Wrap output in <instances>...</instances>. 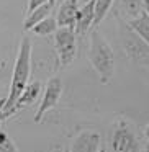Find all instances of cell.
<instances>
[{"mask_svg":"<svg viewBox=\"0 0 149 152\" xmlns=\"http://www.w3.org/2000/svg\"><path fill=\"white\" fill-rule=\"evenodd\" d=\"M31 75V41L28 36H23L20 41V49H18L17 59L13 66V75L10 82V90L7 95V102L2 113V121L10 118L17 113V102L20 98L21 92L28 85V79Z\"/></svg>","mask_w":149,"mask_h":152,"instance_id":"6da1fadb","label":"cell"},{"mask_svg":"<svg viewBox=\"0 0 149 152\" xmlns=\"http://www.w3.org/2000/svg\"><path fill=\"white\" fill-rule=\"evenodd\" d=\"M87 57H89L92 67L98 74L100 83H108L115 74V53L110 43L103 38L102 33L93 28L90 31V41L89 49H87Z\"/></svg>","mask_w":149,"mask_h":152,"instance_id":"7a4b0ae2","label":"cell"},{"mask_svg":"<svg viewBox=\"0 0 149 152\" xmlns=\"http://www.w3.org/2000/svg\"><path fill=\"white\" fill-rule=\"evenodd\" d=\"M120 38L125 54L129 57V61L149 69V44L128 23L123 21L120 23Z\"/></svg>","mask_w":149,"mask_h":152,"instance_id":"3957f363","label":"cell"},{"mask_svg":"<svg viewBox=\"0 0 149 152\" xmlns=\"http://www.w3.org/2000/svg\"><path fill=\"white\" fill-rule=\"evenodd\" d=\"M112 152H139V141L126 119H118L113 124L110 137Z\"/></svg>","mask_w":149,"mask_h":152,"instance_id":"277c9868","label":"cell"},{"mask_svg":"<svg viewBox=\"0 0 149 152\" xmlns=\"http://www.w3.org/2000/svg\"><path fill=\"white\" fill-rule=\"evenodd\" d=\"M54 48L57 53L61 67H67L74 62L77 54V34L67 26H59L54 33Z\"/></svg>","mask_w":149,"mask_h":152,"instance_id":"5b68a950","label":"cell"},{"mask_svg":"<svg viewBox=\"0 0 149 152\" xmlns=\"http://www.w3.org/2000/svg\"><path fill=\"white\" fill-rule=\"evenodd\" d=\"M61 95H62V80L59 77H51L46 83V88H44L43 102L40 105V110L34 115V123H41L44 113H48L51 108H54L59 103Z\"/></svg>","mask_w":149,"mask_h":152,"instance_id":"8992f818","label":"cell"},{"mask_svg":"<svg viewBox=\"0 0 149 152\" xmlns=\"http://www.w3.org/2000/svg\"><path fill=\"white\" fill-rule=\"evenodd\" d=\"M70 152H98L100 149V134L97 131H82L74 137L70 144Z\"/></svg>","mask_w":149,"mask_h":152,"instance_id":"52a82bcc","label":"cell"},{"mask_svg":"<svg viewBox=\"0 0 149 152\" xmlns=\"http://www.w3.org/2000/svg\"><path fill=\"white\" fill-rule=\"evenodd\" d=\"M93 21H95V2L89 0L79 8L76 20V30H74L77 36H85L87 31L93 26Z\"/></svg>","mask_w":149,"mask_h":152,"instance_id":"ba28073f","label":"cell"},{"mask_svg":"<svg viewBox=\"0 0 149 152\" xmlns=\"http://www.w3.org/2000/svg\"><path fill=\"white\" fill-rule=\"evenodd\" d=\"M79 0H64L57 10V26H67L70 30H76V20L79 13Z\"/></svg>","mask_w":149,"mask_h":152,"instance_id":"9c48e42d","label":"cell"},{"mask_svg":"<svg viewBox=\"0 0 149 152\" xmlns=\"http://www.w3.org/2000/svg\"><path fill=\"white\" fill-rule=\"evenodd\" d=\"M40 92H41V82L40 80H34V82L28 83V85L25 87V90L21 92L18 102H17V111L33 105V103L36 102V98L40 96Z\"/></svg>","mask_w":149,"mask_h":152,"instance_id":"30bf717a","label":"cell"},{"mask_svg":"<svg viewBox=\"0 0 149 152\" xmlns=\"http://www.w3.org/2000/svg\"><path fill=\"white\" fill-rule=\"evenodd\" d=\"M51 10H53V5H51L49 2H48V4H44V5H41V7L34 8L33 12H30V13L26 15V20H25V23H23L25 31L33 30V28L36 26V25L40 23V21H43L46 17H49Z\"/></svg>","mask_w":149,"mask_h":152,"instance_id":"8fae6325","label":"cell"},{"mask_svg":"<svg viewBox=\"0 0 149 152\" xmlns=\"http://www.w3.org/2000/svg\"><path fill=\"white\" fill-rule=\"evenodd\" d=\"M128 25L149 44V15L146 13H139L138 17H133L128 21Z\"/></svg>","mask_w":149,"mask_h":152,"instance_id":"7c38bea8","label":"cell"},{"mask_svg":"<svg viewBox=\"0 0 149 152\" xmlns=\"http://www.w3.org/2000/svg\"><path fill=\"white\" fill-rule=\"evenodd\" d=\"M57 28H59V26H57L56 18L46 17L43 21H40V23L33 28V33L38 34V36H48V34H51V33H56Z\"/></svg>","mask_w":149,"mask_h":152,"instance_id":"4fadbf2b","label":"cell"},{"mask_svg":"<svg viewBox=\"0 0 149 152\" xmlns=\"http://www.w3.org/2000/svg\"><path fill=\"white\" fill-rule=\"evenodd\" d=\"M93 2H95V21H93V28H97L103 21V18L108 15V12L115 0H93Z\"/></svg>","mask_w":149,"mask_h":152,"instance_id":"5bb4252c","label":"cell"},{"mask_svg":"<svg viewBox=\"0 0 149 152\" xmlns=\"http://www.w3.org/2000/svg\"><path fill=\"white\" fill-rule=\"evenodd\" d=\"M0 152H20L17 144L12 141L5 131H0Z\"/></svg>","mask_w":149,"mask_h":152,"instance_id":"9a60e30c","label":"cell"},{"mask_svg":"<svg viewBox=\"0 0 149 152\" xmlns=\"http://www.w3.org/2000/svg\"><path fill=\"white\" fill-rule=\"evenodd\" d=\"M125 12L129 17H138L141 13V7H142V0H121Z\"/></svg>","mask_w":149,"mask_h":152,"instance_id":"2e32d148","label":"cell"},{"mask_svg":"<svg viewBox=\"0 0 149 152\" xmlns=\"http://www.w3.org/2000/svg\"><path fill=\"white\" fill-rule=\"evenodd\" d=\"M48 2H49V0H28V13H30V12H33L34 8L41 7V5L48 4Z\"/></svg>","mask_w":149,"mask_h":152,"instance_id":"e0dca14e","label":"cell"},{"mask_svg":"<svg viewBox=\"0 0 149 152\" xmlns=\"http://www.w3.org/2000/svg\"><path fill=\"white\" fill-rule=\"evenodd\" d=\"M142 7H144V12L149 15V0H142Z\"/></svg>","mask_w":149,"mask_h":152,"instance_id":"ac0fdd59","label":"cell"},{"mask_svg":"<svg viewBox=\"0 0 149 152\" xmlns=\"http://www.w3.org/2000/svg\"><path fill=\"white\" fill-rule=\"evenodd\" d=\"M144 136H146V137L149 139V124L146 126V129H144Z\"/></svg>","mask_w":149,"mask_h":152,"instance_id":"d6986e66","label":"cell"},{"mask_svg":"<svg viewBox=\"0 0 149 152\" xmlns=\"http://www.w3.org/2000/svg\"><path fill=\"white\" fill-rule=\"evenodd\" d=\"M144 152H149V141L146 142V147H144Z\"/></svg>","mask_w":149,"mask_h":152,"instance_id":"ffe728a7","label":"cell"},{"mask_svg":"<svg viewBox=\"0 0 149 152\" xmlns=\"http://www.w3.org/2000/svg\"><path fill=\"white\" fill-rule=\"evenodd\" d=\"M49 4H51V5H53V7H54V5H56V0H49Z\"/></svg>","mask_w":149,"mask_h":152,"instance_id":"44dd1931","label":"cell"},{"mask_svg":"<svg viewBox=\"0 0 149 152\" xmlns=\"http://www.w3.org/2000/svg\"><path fill=\"white\" fill-rule=\"evenodd\" d=\"M62 152H70V149H67V147H66V149H62Z\"/></svg>","mask_w":149,"mask_h":152,"instance_id":"7402d4cb","label":"cell"},{"mask_svg":"<svg viewBox=\"0 0 149 152\" xmlns=\"http://www.w3.org/2000/svg\"><path fill=\"white\" fill-rule=\"evenodd\" d=\"M98 152H106V151H105V149H98Z\"/></svg>","mask_w":149,"mask_h":152,"instance_id":"603a6c76","label":"cell"},{"mask_svg":"<svg viewBox=\"0 0 149 152\" xmlns=\"http://www.w3.org/2000/svg\"><path fill=\"white\" fill-rule=\"evenodd\" d=\"M79 2H84V4H85V2H89V0H79Z\"/></svg>","mask_w":149,"mask_h":152,"instance_id":"cb8c5ba5","label":"cell"},{"mask_svg":"<svg viewBox=\"0 0 149 152\" xmlns=\"http://www.w3.org/2000/svg\"><path fill=\"white\" fill-rule=\"evenodd\" d=\"M0 121H2V119H0Z\"/></svg>","mask_w":149,"mask_h":152,"instance_id":"d4e9b609","label":"cell"}]
</instances>
